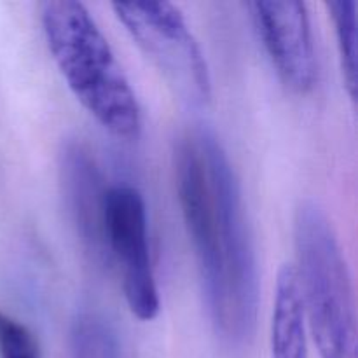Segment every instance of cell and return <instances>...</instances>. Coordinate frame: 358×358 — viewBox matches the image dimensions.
<instances>
[{"instance_id":"277c9868","label":"cell","mask_w":358,"mask_h":358,"mask_svg":"<svg viewBox=\"0 0 358 358\" xmlns=\"http://www.w3.org/2000/svg\"><path fill=\"white\" fill-rule=\"evenodd\" d=\"M112 9L184 103L206 107L212 101L208 63L177 6L170 2H115Z\"/></svg>"},{"instance_id":"3957f363","label":"cell","mask_w":358,"mask_h":358,"mask_svg":"<svg viewBox=\"0 0 358 358\" xmlns=\"http://www.w3.org/2000/svg\"><path fill=\"white\" fill-rule=\"evenodd\" d=\"M294 271L304 320L320 358H358L352 273L332 220L315 199L294 213Z\"/></svg>"},{"instance_id":"8992f818","label":"cell","mask_w":358,"mask_h":358,"mask_svg":"<svg viewBox=\"0 0 358 358\" xmlns=\"http://www.w3.org/2000/svg\"><path fill=\"white\" fill-rule=\"evenodd\" d=\"M247 7L255 31L283 83L297 93L313 90L318 70L306 3L257 0Z\"/></svg>"},{"instance_id":"9c48e42d","label":"cell","mask_w":358,"mask_h":358,"mask_svg":"<svg viewBox=\"0 0 358 358\" xmlns=\"http://www.w3.org/2000/svg\"><path fill=\"white\" fill-rule=\"evenodd\" d=\"M69 358H121L110 325L94 315H80L70 329Z\"/></svg>"},{"instance_id":"ba28073f","label":"cell","mask_w":358,"mask_h":358,"mask_svg":"<svg viewBox=\"0 0 358 358\" xmlns=\"http://www.w3.org/2000/svg\"><path fill=\"white\" fill-rule=\"evenodd\" d=\"M271 357L310 358L306 320L292 264H283L276 278L271 315Z\"/></svg>"},{"instance_id":"5b68a950","label":"cell","mask_w":358,"mask_h":358,"mask_svg":"<svg viewBox=\"0 0 358 358\" xmlns=\"http://www.w3.org/2000/svg\"><path fill=\"white\" fill-rule=\"evenodd\" d=\"M103 245L121 276L129 311L150 322L159 315L161 299L149 247V224L142 192L129 184L107 187L101 217Z\"/></svg>"},{"instance_id":"52a82bcc","label":"cell","mask_w":358,"mask_h":358,"mask_svg":"<svg viewBox=\"0 0 358 358\" xmlns=\"http://www.w3.org/2000/svg\"><path fill=\"white\" fill-rule=\"evenodd\" d=\"M62 175L77 226L84 234V240L91 245L103 243L101 217L107 187L101 185L100 171L90 152L80 145H69L62 154Z\"/></svg>"},{"instance_id":"6da1fadb","label":"cell","mask_w":358,"mask_h":358,"mask_svg":"<svg viewBox=\"0 0 358 358\" xmlns=\"http://www.w3.org/2000/svg\"><path fill=\"white\" fill-rule=\"evenodd\" d=\"M173 175L208 313L217 332L240 345L257 322L259 268L240 180L213 129L192 124L178 135Z\"/></svg>"},{"instance_id":"30bf717a","label":"cell","mask_w":358,"mask_h":358,"mask_svg":"<svg viewBox=\"0 0 358 358\" xmlns=\"http://www.w3.org/2000/svg\"><path fill=\"white\" fill-rule=\"evenodd\" d=\"M332 17L338 38L339 59L348 94L355 98L358 83L357 65V3L353 0H332L325 3Z\"/></svg>"},{"instance_id":"8fae6325","label":"cell","mask_w":358,"mask_h":358,"mask_svg":"<svg viewBox=\"0 0 358 358\" xmlns=\"http://www.w3.org/2000/svg\"><path fill=\"white\" fill-rule=\"evenodd\" d=\"M0 358H42L35 332L3 310H0Z\"/></svg>"},{"instance_id":"7a4b0ae2","label":"cell","mask_w":358,"mask_h":358,"mask_svg":"<svg viewBox=\"0 0 358 358\" xmlns=\"http://www.w3.org/2000/svg\"><path fill=\"white\" fill-rule=\"evenodd\" d=\"M45 44L79 103L117 138L142 129L136 94L90 9L77 0L41 3Z\"/></svg>"}]
</instances>
